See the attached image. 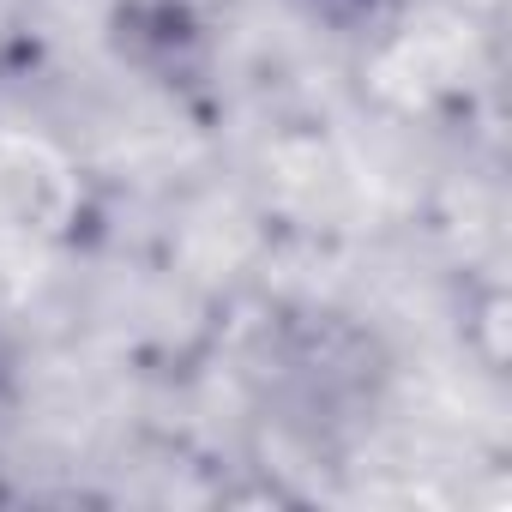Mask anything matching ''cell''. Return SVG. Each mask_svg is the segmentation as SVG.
Masks as SVG:
<instances>
[{"label": "cell", "instance_id": "obj_2", "mask_svg": "<svg viewBox=\"0 0 512 512\" xmlns=\"http://www.w3.org/2000/svg\"><path fill=\"white\" fill-rule=\"evenodd\" d=\"M296 7H302L314 25L338 31V37L374 43V37L392 25V19H404V7H410V0H296Z\"/></svg>", "mask_w": 512, "mask_h": 512}, {"label": "cell", "instance_id": "obj_1", "mask_svg": "<svg viewBox=\"0 0 512 512\" xmlns=\"http://www.w3.org/2000/svg\"><path fill=\"white\" fill-rule=\"evenodd\" d=\"M115 43L133 67L157 79H187L211 49V13L205 0H121Z\"/></svg>", "mask_w": 512, "mask_h": 512}, {"label": "cell", "instance_id": "obj_3", "mask_svg": "<svg viewBox=\"0 0 512 512\" xmlns=\"http://www.w3.org/2000/svg\"><path fill=\"white\" fill-rule=\"evenodd\" d=\"M464 344L476 350V362H482L488 374H500V368H506V290H500V284H488V290L470 302Z\"/></svg>", "mask_w": 512, "mask_h": 512}, {"label": "cell", "instance_id": "obj_4", "mask_svg": "<svg viewBox=\"0 0 512 512\" xmlns=\"http://www.w3.org/2000/svg\"><path fill=\"white\" fill-rule=\"evenodd\" d=\"M13 398V368H7V356H0V404Z\"/></svg>", "mask_w": 512, "mask_h": 512}]
</instances>
